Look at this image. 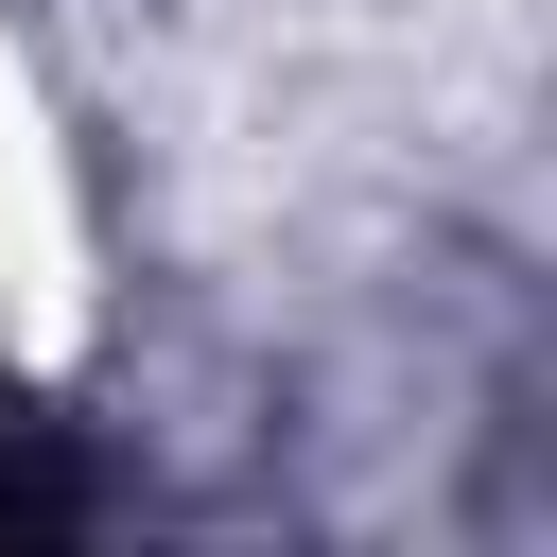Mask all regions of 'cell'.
I'll list each match as a JSON object with an SVG mask.
<instances>
[{
  "instance_id": "1",
  "label": "cell",
  "mask_w": 557,
  "mask_h": 557,
  "mask_svg": "<svg viewBox=\"0 0 557 557\" xmlns=\"http://www.w3.org/2000/svg\"><path fill=\"white\" fill-rule=\"evenodd\" d=\"M87 487H70V453L35 435V418H0V522H70Z\"/></svg>"
}]
</instances>
